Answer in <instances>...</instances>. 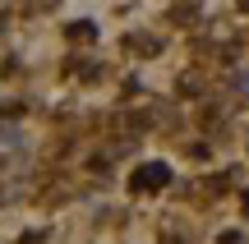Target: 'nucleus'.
Returning <instances> with one entry per match:
<instances>
[{
  "mask_svg": "<svg viewBox=\"0 0 249 244\" xmlns=\"http://www.w3.org/2000/svg\"><path fill=\"white\" fill-rule=\"evenodd\" d=\"M161 184H171V166L148 162V166H139V171H134L129 189H134V194H148V189H161Z\"/></svg>",
  "mask_w": 249,
  "mask_h": 244,
  "instance_id": "nucleus-1",
  "label": "nucleus"
},
{
  "mask_svg": "<svg viewBox=\"0 0 249 244\" xmlns=\"http://www.w3.org/2000/svg\"><path fill=\"white\" fill-rule=\"evenodd\" d=\"M92 33H97V28H88V23H74L70 28V37H79V42H83V37H92Z\"/></svg>",
  "mask_w": 249,
  "mask_h": 244,
  "instance_id": "nucleus-2",
  "label": "nucleus"
},
{
  "mask_svg": "<svg viewBox=\"0 0 249 244\" xmlns=\"http://www.w3.org/2000/svg\"><path fill=\"white\" fill-rule=\"evenodd\" d=\"M245 212H249V189H245Z\"/></svg>",
  "mask_w": 249,
  "mask_h": 244,
  "instance_id": "nucleus-3",
  "label": "nucleus"
}]
</instances>
